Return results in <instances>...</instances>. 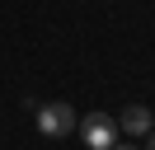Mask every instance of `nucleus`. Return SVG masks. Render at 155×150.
I'll return each instance as SVG.
<instances>
[{
	"label": "nucleus",
	"instance_id": "nucleus-1",
	"mask_svg": "<svg viewBox=\"0 0 155 150\" xmlns=\"http://www.w3.org/2000/svg\"><path fill=\"white\" fill-rule=\"evenodd\" d=\"M80 127V141H85L89 150H108L117 145V117H108V112H89L85 122H75Z\"/></svg>",
	"mask_w": 155,
	"mask_h": 150
},
{
	"label": "nucleus",
	"instance_id": "nucleus-2",
	"mask_svg": "<svg viewBox=\"0 0 155 150\" xmlns=\"http://www.w3.org/2000/svg\"><path fill=\"white\" fill-rule=\"evenodd\" d=\"M38 131L42 136H71L75 131V108L71 103H38Z\"/></svg>",
	"mask_w": 155,
	"mask_h": 150
},
{
	"label": "nucleus",
	"instance_id": "nucleus-3",
	"mask_svg": "<svg viewBox=\"0 0 155 150\" xmlns=\"http://www.w3.org/2000/svg\"><path fill=\"white\" fill-rule=\"evenodd\" d=\"M150 127H155V112L146 108V103H127V108L117 112V131H127V136H146Z\"/></svg>",
	"mask_w": 155,
	"mask_h": 150
},
{
	"label": "nucleus",
	"instance_id": "nucleus-4",
	"mask_svg": "<svg viewBox=\"0 0 155 150\" xmlns=\"http://www.w3.org/2000/svg\"><path fill=\"white\" fill-rule=\"evenodd\" d=\"M146 150H155V127H150V131H146Z\"/></svg>",
	"mask_w": 155,
	"mask_h": 150
},
{
	"label": "nucleus",
	"instance_id": "nucleus-5",
	"mask_svg": "<svg viewBox=\"0 0 155 150\" xmlns=\"http://www.w3.org/2000/svg\"><path fill=\"white\" fill-rule=\"evenodd\" d=\"M108 150H141V145H108Z\"/></svg>",
	"mask_w": 155,
	"mask_h": 150
}]
</instances>
